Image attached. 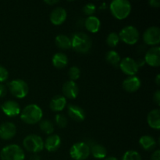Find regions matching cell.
<instances>
[{
  "label": "cell",
  "mask_w": 160,
  "mask_h": 160,
  "mask_svg": "<svg viewBox=\"0 0 160 160\" xmlns=\"http://www.w3.org/2000/svg\"><path fill=\"white\" fill-rule=\"evenodd\" d=\"M43 112L40 106L36 104L28 105L20 112V119L28 124H35L42 120Z\"/></svg>",
  "instance_id": "obj_1"
},
{
  "label": "cell",
  "mask_w": 160,
  "mask_h": 160,
  "mask_svg": "<svg viewBox=\"0 0 160 160\" xmlns=\"http://www.w3.org/2000/svg\"><path fill=\"white\" fill-rule=\"evenodd\" d=\"M71 40V48L77 52L84 54L90 51L92 42L90 37L87 34L83 32L75 33Z\"/></svg>",
  "instance_id": "obj_2"
},
{
  "label": "cell",
  "mask_w": 160,
  "mask_h": 160,
  "mask_svg": "<svg viewBox=\"0 0 160 160\" xmlns=\"http://www.w3.org/2000/svg\"><path fill=\"white\" fill-rule=\"evenodd\" d=\"M131 4L128 0H113L109 5L112 15L117 20H124L131 12Z\"/></svg>",
  "instance_id": "obj_3"
},
{
  "label": "cell",
  "mask_w": 160,
  "mask_h": 160,
  "mask_svg": "<svg viewBox=\"0 0 160 160\" xmlns=\"http://www.w3.org/2000/svg\"><path fill=\"white\" fill-rule=\"evenodd\" d=\"M0 158L1 160H24L25 154L21 147L12 144L2 148Z\"/></svg>",
  "instance_id": "obj_4"
},
{
  "label": "cell",
  "mask_w": 160,
  "mask_h": 160,
  "mask_svg": "<svg viewBox=\"0 0 160 160\" xmlns=\"http://www.w3.org/2000/svg\"><path fill=\"white\" fill-rule=\"evenodd\" d=\"M23 145L27 151L37 154L44 149V141L37 134H29L23 140Z\"/></svg>",
  "instance_id": "obj_5"
},
{
  "label": "cell",
  "mask_w": 160,
  "mask_h": 160,
  "mask_svg": "<svg viewBox=\"0 0 160 160\" xmlns=\"http://www.w3.org/2000/svg\"><path fill=\"white\" fill-rule=\"evenodd\" d=\"M118 35L120 40L124 42L125 44L133 45H135L138 42L139 38H140V33L135 27L129 25V26H126L123 29H121Z\"/></svg>",
  "instance_id": "obj_6"
},
{
  "label": "cell",
  "mask_w": 160,
  "mask_h": 160,
  "mask_svg": "<svg viewBox=\"0 0 160 160\" xmlns=\"http://www.w3.org/2000/svg\"><path fill=\"white\" fill-rule=\"evenodd\" d=\"M10 93L17 98H23L29 92V87L23 80L15 79L8 84Z\"/></svg>",
  "instance_id": "obj_7"
},
{
  "label": "cell",
  "mask_w": 160,
  "mask_h": 160,
  "mask_svg": "<svg viewBox=\"0 0 160 160\" xmlns=\"http://www.w3.org/2000/svg\"><path fill=\"white\" fill-rule=\"evenodd\" d=\"M90 154V147L84 142L73 144L70 149V157L74 160H85Z\"/></svg>",
  "instance_id": "obj_8"
},
{
  "label": "cell",
  "mask_w": 160,
  "mask_h": 160,
  "mask_svg": "<svg viewBox=\"0 0 160 160\" xmlns=\"http://www.w3.org/2000/svg\"><path fill=\"white\" fill-rule=\"evenodd\" d=\"M119 67L123 73L129 77L135 76L140 67L137 61L131 57H125L121 59Z\"/></svg>",
  "instance_id": "obj_9"
},
{
  "label": "cell",
  "mask_w": 160,
  "mask_h": 160,
  "mask_svg": "<svg viewBox=\"0 0 160 160\" xmlns=\"http://www.w3.org/2000/svg\"><path fill=\"white\" fill-rule=\"evenodd\" d=\"M143 41L146 45L158 46L160 42V29L158 27H150L143 34Z\"/></svg>",
  "instance_id": "obj_10"
},
{
  "label": "cell",
  "mask_w": 160,
  "mask_h": 160,
  "mask_svg": "<svg viewBox=\"0 0 160 160\" xmlns=\"http://www.w3.org/2000/svg\"><path fill=\"white\" fill-rule=\"evenodd\" d=\"M145 62L151 67H158L160 66V48L153 46L146 52L145 56Z\"/></svg>",
  "instance_id": "obj_11"
},
{
  "label": "cell",
  "mask_w": 160,
  "mask_h": 160,
  "mask_svg": "<svg viewBox=\"0 0 160 160\" xmlns=\"http://www.w3.org/2000/svg\"><path fill=\"white\" fill-rule=\"evenodd\" d=\"M17 134V127L12 122H5L0 124V138L10 140Z\"/></svg>",
  "instance_id": "obj_12"
},
{
  "label": "cell",
  "mask_w": 160,
  "mask_h": 160,
  "mask_svg": "<svg viewBox=\"0 0 160 160\" xmlns=\"http://www.w3.org/2000/svg\"><path fill=\"white\" fill-rule=\"evenodd\" d=\"M2 110L4 112L5 115L7 117H16V116L20 114L21 109L18 102L13 100H8L5 102L1 106Z\"/></svg>",
  "instance_id": "obj_13"
},
{
  "label": "cell",
  "mask_w": 160,
  "mask_h": 160,
  "mask_svg": "<svg viewBox=\"0 0 160 160\" xmlns=\"http://www.w3.org/2000/svg\"><path fill=\"white\" fill-rule=\"evenodd\" d=\"M67 12L64 8L60 7H56L54 9H52V11L50 13V21L52 23L53 25H61L62 23H63L65 22V20H67Z\"/></svg>",
  "instance_id": "obj_14"
},
{
  "label": "cell",
  "mask_w": 160,
  "mask_h": 160,
  "mask_svg": "<svg viewBox=\"0 0 160 160\" xmlns=\"http://www.w3.org/2000/svg\"><path fill=\"white\" fill-rule=\"evenodd\" d=\"M62 92L65 98L74 99L78 97L79 93V88L75 81H68L64 83L62 85Z\"/></svg>",
  "instance_id": "obj_15"
},
{
  "label": "cell",
  "mask_w": 160,
  "mask_h": 160,
  "mask_svg": "<svg viewBox=\"0 0 160 160\" xmlns=\"http://www.w3.org/2000/svg\"><path fill=\"white\" fill-rule=\"evenodd\" d=\"M141 84H142V82L138 77L131 76L128 77L123 81L122 86L126 92L132 93V92H137L140 88Z\"/></svg>",
  "instance_id": "obj_16"
},
{
  "label": "cell",
  "mask_w": 160,
  "mask_h": 160,
  "mask_svg": "<svg viewBox=\"0 0 160 160\" xmlns=\"http://www.w3.org/2000/svg\"><path fill=\"white\" fill-rule=\"evenodd\" d=\"M67 111H68L69 117L77 122L84 121L86 117L84 109L77 105H69L67 107Z\"/></svg>",
  "instance_id": "obj_17"
},
{
  "label": "cell",
  "mask_w": 160,
  "mask_h": 160,
  "mask_svg": "<svg viewBox=\"0 0 160 160\" xmlns=\"http://www.w3.org/2000/svg\"><path fill=\"white\" fill-rule=\"evenodd\" d=\"M61 145V138L58 134H51L44 142V148L50 152L57 151Z\"/></svg>",
  "instance_id": "obj_18"
},
{
  "label": "cell",
  "mask_w": 160,
  "mask_h": 160,
  "mask_svg": "<svg viewBox=\"0 0 160 160\" xmlns=\"http://www.w3.org/2000/svg\"><path fill=\"white\" fill-rule=\"evenodd\" d=\"M67 106V99L63 95H55L50 101L49 107L53 112H61Z\"/></svg>",
  "instance_id": "obj_19"
},
{
  "label": "cell",
  "mask_w": 160,
  "mask_h": 160,
  "mask_svg": "<svg viewBox=\"0 0 160 160\" xmlns=\"http://www.w3.org/2000/svg\"><path fill=\"white\" fill-rule=\"evenodd\" d=\"M147 122L150 128L156 130L160 128V110L159 109H155L150 111L147 117Z\"/></svg>",
  "instance_id": "obj_20"
},
{
  "label": "cell",
  "mask_w": 160,
  "mask_h": 160,
  "mask_svg": "<svg viewBox=\"0 0 160 160\" xmlns=\"http://www.w3.org/2000/svg\"><path fill=\"white\" fill-rule=\"evenodd\" d=\"M84 26H85V28L88 31H90L91 33L95 34V33L98 32V31L100 30V28H101V21H100L99 19L97 17L91 16V17H88L85 20Z\"/></svg>",
  "instance_id": "obj_21"
},
{
  "label": "cell",
  "mask_w": 160,
  "mask_h": 160,
  "mask_svg": "<svg viewBox=\"0 0 160 160\" xmlns=\"http://www.w3.org/2000/svg\"><path fill=\"white\" fill-rule=\"evenodd\" d=\"M156 141L150 135H143L139 139V145L145 151H152L156 146Z\"/></svg>",
  "instance_id": "obj_22"
},
{
  "label": "cell",
  "mask_w": 160,
  "mask_h": 160,
  "mask_svg": "<svg viewBox=\"0 0 160 160\" xmlns=\"http://www.w3.org/2000/svg\"><path fill=\"white\" fill-rule=\"evenodd\" d=\"M52 62L54 67L57 69H63L68 64V58L62 52H57L52 56Z\"/></svg>",
  "instance_id": "obj_23"
},
{
  "label": "cell",
  "mask_w": 160,
  "mask_h": 160,
  "mask_svg": "<svg viewBox=\"0 0 160 160\" xmlns=\"http://www.w3.org/2000/svg\"><path fill=\"white\" fill-rule=\"evenodd\" d=\"M90 152L94 158L98 159H103L107 156V150L103 145L99 144H93L90 147Z\"/></svg>",
  "instance_id": "obj_24"
},
{
  "label": "cell",
  "mask_w": 160,
  "mask_h": 160,
  "mask_svg": "<svg viewBox=\"0 0 160 160\" xmlns=\"http://www.w3.org/2000/svg\"><path fill=\"white\" fill-rule=\"evenodd\" d=\"M56 45L61 49H70L71 48V40L65 34H58L55 39Z\"/></svg>",
  "instance_id": "obj_25"
},
{
  "label": "cell",
  "mask_w": 160,
  "mask_h": 160,
  "mask_svg": "<svg viewBox=\"0 0 160 160\" xmlns=\"http://www.w3.org/2000/svg\"><path fill=\"white\" fill-rule=\"evenodd\" d=\"M106 60L110 65L117 67L120 65L121 59H120V55H119V53L117 52L114 51V50H110V51H109L106 53Z\"/></svg>",
  "instance_id": "obj_26"
},
{
  "label": "cell",
  "mask_w": 160,
  "mask_h": 160,
  "mask_svg": "<svg viewBox=\"0 0 160 160\" xmlns=\"http://www.w3.org/2000/svg\"><path fill=\"white\" fill-rule=\"evenodd\" d=\"M39 128L43 131L45 134L51 135L54 131V125L52 122L48 120H42L39 122Z\"/></svg>",
  "instance_id": "obj_27"
},
{
  "label": "cell",
  "mask_w": 160,
  "mask_h": 160,
  "mask_svg": "<svg viewBox=\"0 0 160 160\" xmlns=\"http://www.w3.org/2000/svg\"><path fill=\"white\" fill-rule=\"evenodd\" d=\"M119 42H120V38H119L118 34H117L116 32L109 33L106 38V44L108 45V46L111 47V48L117 46Z\"/></svg>",
  "instance_id": "obj_28"
},
{
  "label": "cell",
  "mask_w": 160,
  "mask_h": 160,
  "mask_svg": "<svg viewBox=\"0 0 160 160\" xmlns=\"http://www.w3.org/2000/svg\"><path fill=\"white\" fill-rule=\"evenodd\" d=\"M122 160H142V156L134 150H129L123 154Z\"/></svg>",
  "instance_id": "obj_29"
},
{
  "label": "cell",
  "mask_w": 160,
  "mask_h": 160,
  "mask_svg": "<svg viewBox=\"0 0 160 160\" xmlns=\"http://www.w3.org/2000/svg\"><path fill=\"white\" fill-rule=\"evenodd\" d=\"M68 75L69 78H70V81H77L81 76V70H80L79 67H76V66L70 67L68 72Z\"/></svg>",
  "instance_id": "obj_30"
},
{
  "label": "cell",
  "mask_w": 160,
  "mask_h": 160,
  "mask_svg": "<svg viewBox=\"0 0 160 160\" xmlns=\"http://www.w3.org/2000/svg\"><path fill=\"white\" fill-rule=\"evenodd\" d=\"M96 6L95 4L92 2L87 3L84 6L82 10L83 12H84L85 15L88 16V17H91V16H93V14L96 12Z\"/></svg>",
  "instance_id": "obj_31"
},
{
  "label": "cell",
  "mask_w": 160,
  "mask_h": 160,
  "mask_svg": "<svg viewBox=\"0 0 160 160\" xmlns=\"http://www.w3.org/2000/svg\"><path fill=\"white\" fill-rule=\"evenodd\" d=\"M55 122H56V124L60 128H66L67 125V118H66L65 116L60 113L56 114V117H55Z\"/></svg>",
  "instance_id": "obj_32"
},
{
  "label": "cell",
  "mask_w": 160,
  "mask_h": 160,
  "mask_svg": "<svg viewBox=\"0 0 160 160\" xmlns=\"http://www.w3.org/2000/svg\"><path fill=\"white\" fill-rule=\"evenodd\" d=\"M8 78H9V72L7 69L2 66H0V83L7 81Z\"/></svg>",
  "instance_id": "obj_33"
},
{
  "label": "cell",
  "mask_w": 160,
  "mask_h": 160,
  "mask_svg": "<svg viewBox=\"0 0 160 160\" xmlns=\"http://www.w3.org/2000/svg\"><path fill=\"white\" fill-rule=\"evenodd\" d=\"M153 100H154V102L156 103L157 106H159L160 105V91L159 90H157L154 93V95H153Z\"/></svg>",
  "instance_id": "obj_34"
},
{
  "label": "cell",
  "mask_w": 160,
  "mask_h": 160,
  "mask_svg": "<svg viewBox=\"0 0 160 160\" xmlns=\"http://www.w3.org/2000/svg\"><path fill=\"white\" fill-rule=\"evenodd\" d=\"M150 160H160V150H156L151 156Z\"/></svg>",
  "instance_id": "obj_35"
},
{
  "label": "cell",
  "mask_w": 160,
  "mask_h": 160,
  "mask_svg": "<svg viewBox=\"0 0 160 160\" xmlns=\"http://www.w3.org/2000/svg\"><path fill=\"white\" fill-rule=\"evenodd\" d=\"M6 92L7 90H6V86L2 84H0V98H3L6 95Z\"/></svg>",
  "instance_id": "obj_36"
},
{
  "label": "cell",
  "mask_w": 160,
  "mask_h": 160,
  "mask_svg": "<svg viewBox=\"0 0 160 160\" xmlns=\"http://www.w3.org/2000/svg\"><path fill=\"white\" fill-rule=\"evenodd\" d=\"M149 5L153 8H159L160 6V2L159 0H150Z\"/></svg>",
  "instance_id": "obj_37"
},
{
  "label": "cell",
  "mask_w": 160,
  "mask_h": 160,
  "mask_svg": "<svg viewBox=\"0 0 160 160\" xmlns=\"http://www.w3.org/2000/svg\"><path fill=\"white\" fill-rule=\"evenodd\" d=\"M44 2L47 5H49V6H54V5L58 4L59 1H58V0H48V1L45 0V1H44Z\"/></svg>",
  "instance_id": "obj_38"
},
{
  "label": "cell",
  "mask_w": 160,
  "mask_h": 160,
  "mask_svg": "<svg viewBox=\"0 0 160 160\" xmlns=\"http://www.w3.org/2000/svg\"><path fill=\"white\" fill-rule=\"evenodd\" d=\"M30 160H42L40 156L38 154H33L30 158Z\"/></svg>",
  "instance_id": "obj_39"
},
{
  "label": "cell",
  "mask_w": 160,
  "mask_h": 160,
  "mask_svg": "<svg viewBox=\"0 0 160 160\" xmlns=\"http://www.w3.org/2000/svg\"><path fill=\"white\" fill-rule=\"evenodd\" d=\"M155 81H156V84H157V85H159V84H160V75L159 74V73L156 75V80H155Z\"/></svg>",
  "instance_id": "obj_40"
},
{
  "label": "cell",
  "mask_w": 160,
  "mask_h": 160,
  "mask_svg": "<svg viewBox=\"0 0 160 160\" xmlns=\"http://www.w3.org/2000/svg\"><path fill=\"white\" fill-rule=\"evenodd\" d=\"M104 160H118L116 157L114 156H109V157H106Z\"/></svg>",
  "instance_id": "obj_41"
}]
</instances>
